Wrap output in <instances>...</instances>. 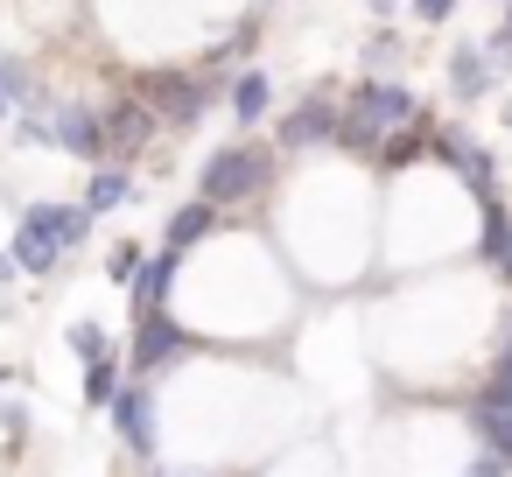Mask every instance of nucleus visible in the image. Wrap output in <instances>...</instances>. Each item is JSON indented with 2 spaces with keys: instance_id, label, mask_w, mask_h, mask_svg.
<instances>
[{
  "instance_id": "f03ea898",
  "label": "nucleus",
  "mask_w": 512,
  "mask_h": 477,
  "mask_svg": "<svg viewBox=\"0 0 512 477\" xmlns=\"http://www.w3.org/2000/svg\"><path fill=\"white\" fill-rule=\"evenodd\" d=\"M134 99H148L169 134H190L211 120V106H225V78H211L204 64H141Z\"/></svg>"
},
{
  "instance_id": "9b49d317",
  "label": "nucleus",
  "mask_w": 512,
  "mask_h": 477,
  "mask_svg": "<svg viewBox=\"0 0 512 477\" xmlns=\"http://www.w3.org/2000/svg\"><path fill=\"white\" fill-rule=\"evenodd\" d=\"M225 113H232L239 134H260L274 120V78H267V64H239V78L225 85Z\"/></svg>"
},
{
  "instance_id": "dca6fc26",
  "label": "nucleus",
  "mask_w": 512,
  "mask_h": 477,
  "mask_svg": "<svg viewBox=\"0 0 512 477\" xmlns=\"http://www.w3.org/2000/svg\"><path fill=\"white\" fill-rule=\"evenodd\" d=\"M127 197H134V162H99V169L85 176V197H78V204H85L92 218H106V211H120Z\"/></svg>"
},
{
  "instance_id": "9d476101",
  "label": "nucleus",
  "mask_w": 512,
  "mask_h": 477,
  "mask_svg": "<svg viewBox=\"0 0 512 477\" xmlns=\"http://www.w3.org/2000/svg\"><path fill=\"white\" fill-rule=\"evenodd\" d=\"M176 281H183V253L155 246V253L141 260V274L127 281V316H155V309H169V302H176Z\"/></svg>"
},
{
  "instance_id": "6e6552de",
  "label": "nucleus",
  "mask_w": 512,
  "mask_h": 477,
  "mask_svg": "<svg viewBox=\"0 0 512 477\" xmlns=\"http://www.w3.org/2000/svg\"><path fill=\"white\" fill-rule=\"evenodd\" d=\"M57 155H71V162H85V169L113 162V155H106V113H99L92 99H64V106H57Z\"/></svg>"
},
{
  "instance_id": "c756f323",
  "label": "nucleus",
  "mask_w": 512,
  "mask_h": 477,
  "mask_svg": "<svg viewBox=\"0 0 512 477\" xmlns=\"http://www.w3.org/2000/svg\"><path fill=\"white\" fill-rule=\"evenodd\" d=\"M0 64H8V50H0Z\"/></svg>"
},
{
  "instance_id": "bb28decb",
  "label": "nucleus",
  "mask_w": 512,
  "mask_h": 477,
  "mask_svg": "<svg viewBox=\"0 0 512 477\" xmlns=\"http://www.w3.org/2000/svg\"><path fill=\"white\" fill-rule=\"evenodd\" d=\"M498 120H505V127H512V85H505V106H498Z\"/></svg>"
},
{
  "instance_id": "b1692460",
  "label": "nucleus",
  "mask_w": 512,
  "mask_h": 477,
  "mask_svg": "<svg viewBox=\"0 0 512 477\" xmlns=\"http://www.w3.org/2000/svg\"><path fill=\"white\" fill-rule=\"evenodd\" d=\"M372 8V22H393V15H407V0H365Z\"/></svg>"
},
{
  "instance_id": "ddd939ff",
  "label": "nucleus",
  "mask_w": 512,
  "mask_h": 477,
  "mask_svg": "<svg viewBox=\"0 0 512 477\" xmlns=\"http://www.w3.org/2000/svg\"><path fill=\"white\" fill-rule=\"evenodd\" d=\"M22 218H29V225H43V232H50V239H57L64 253H78V246H92V232H99V218H92L85 204H57V197H43V204H29Z\"/></svg>"
},
{
  "instance_id": "2eb2a0df",
  "label": "nucleus",
  "mask_w": 512,
  "mask_h": 477,
  "mask_svg": "<svg viewBox=\"0 0 512 477\" xmlns=\"http://www.w3.org/2000/svg\"><path fill=\"white\" fill-rule=\"evenodd\" d=\"M8 253H15V267H22L29 281H43V274H57V267H64V246H57L43 225H29V218H15V239H8Z\"/></svg>"
},
{
  "instance_id": "423d86ee",
  "label": "nucleus",
  "mask_w": 512,
  "mask_h": 477,
  "mask_svg": "<svg viewBox=\"0 0 512 477\" xmlns=\"http://www.w3.org/2000/svg\"><path fill=\"white\" fill-rule=\"evenodd\" d=\"M344 106H351V113H365V120H372V127H386V134L428 113V106L414 99V85H400V78H386V71H365V78H351Z\"/></svg>"
},
{
  "instance_id": "5701e85b",
  "label": "nucleus",
  "mask_w": 512,
  "mask_h": 477,
  "mask_svg": "<svg viewBox=\"0 0 512 477\" xmlns=\"http://www.w3.org/2000/svg\"><path fill=\"white\" fill-rule=\"evenodd\" d=\"M0 428H8V442H22L29 435V407L22 400H0Z\"/></svg>"
},
{
  "instance_id": "a878e982",
  "label": "nucleus",
  "mask_w": 512,
  "mask_h": 477,
  "mask_svg": "<svg viewBox=\"0 0 512 477\" xmlns=\"http://www.w3.org/2000/svg\"><path fill=\"white\" fill-rule=\"evenodd\" d=\"M8 120H15V92H8V85H0V127H8Z\"/></svg>"
},
{
  "instance_id": "20e7f679",
  "label": "nucleus",
  "mask_w": 512,
  "mask_h": 477,
  "mask_svg": "<svg viewBox=\"0 0 512 477\" xmlns=\"http://www.w3.org/2000/svg\"><path fill=\"white\" fill-rule=\"evenodd\" d=\"M190 351H204L197 330L176 323V309H155V316H134V344H127V372L134 379H162L169 365H183Z\"/></svg>"
},
{
  "instance_id": "39448f33",
  "label": "nucleus",
  "mask_w": 512,
  "mask_h": 477,
  "mask_svg": "<svg viewBox=\"0 0 512 477\" xmlns=\"http://www.w3.org/2000/svg\"><path fill=\"white\" fill-rule=\"evenodd\" d=\"M106 414H113L120 442H127L141 463H162V400H155V379H134V372H127V386H120V400H113Z\"/></svg>"
},
{
  "instance_id": "6ab92c4d",
  "label": "nucleus",
  "mask_w": 512,
  "mask_h": 477,
  "mask_svg": "<svg viewBox=\"0 0 512 477\" xmlns=\"http://www.w3.org/2000/svg\"><path fill=\"white\" fill-rule=\"evenodd\" d=\"M141 260H148V246H141V239H120V246L106 253V281H113V288H127V281L141 274Z\"/></svg>"
},
{
  "instance_id": "c85d7f7f",
  "label": "nucleus",
  "mask_w": 512,
  "mask_h": 477,
  "mask_svg": "<svg viewBox=\"0 0 512 477\" xmlns=\"http://www.w3.org/2000/svg\"><path fill=\"white\" fill-rule=\"evenodd\" d=\"M148 477H176V470H162V463H148Z\"/></svg>"
},
{
  "instance_id": "4468645a",
  "label": "nucleus",
  "mask_w": 512,
  "mask_h": 477,
  "mask_svg": "<svg viewBox=\"0 0 512 477\" xmlns=\"http://www.w3.org/2000/svg\"><path fill=\"white\" fill-rule=\"evenodd\" d=\"M456 407H463V428L477 435V449H491V456L512 463V407H491L484 393H470V400H456Z\"/></svg>"
},
{
  "instance_id": "f8f14e48",
  "label": "nucleus",
  "mask_w": 512,
  "mask_h": 477,
  "mask_svg": "<svg viewBox=\"0 0 512 477\" xmlns=\"http://www.w3.org/2000/svg\"><path fill=\"white\" fill-rule=\"evenodd\" d=\"M218 239H225V211L204 204V197H190V204H176L162 218V246L169 253H197V246H218Z\"/></svg>"
},
{
  "instance_id": "1a4fd4ad",
  "label": "nucleus",
  "mask_w": 512,
  "mask_h": 477,
  "mask_svg": "<svg viewBox=\"0 0 512 477\" xmlns=\"http://www.w3.org/2000/svg\"><path fill=\"white\" fill-rule=\"evenodd\" d=\"M99 113H106V155H113V162H134V155L155 141V127H162V120H155V106H148V99H134V92H127V99H113V106H99Z\"/></svg>"
},
{
  "instance_id": "f257e3e1",
  "label": "nucleus",
  "mask_w": 512,
  "mask_h": 477,
  "mask_svg": "<svg viewBox=\"0 0 512 477\" xmlns=\"http://www.w3.org/2000/svg\"><path fill=\"white\" fill-rule=\"evenodd\" d=\"M281 176H288V155H281L274 141H260V134H239V141H218V148L204 155V169H197V197L218 204V211L232 218V211L267 204V197L281 190Z\"/></svg>"
},
{
  "instance_id": "a211bd4d",
  "label": "nucleus",
  "mask_w": 512,
  "mask_h": 477,
  "mask_svg": "<svg viewBox=\"0 0 512 477\" xmlns=\"http://www.w3.org/2000/svg\"><path fill=\"white\" fill-rule=\"evenodd\" d=\"M64 344H71V358H78V365H99V358L113 351V337H106V323H92V316H78V323L64 330Z\"/></svg>"
},
{
  "instance_id": "aec40b11",
  "label": "nucleus",
  "mask_w": 512,
  "mask_h": 477,
  "mask_svg": "<svg viewBox=\"0 0 512 477\" xmlns=\"http://www.w3.org/2000/svg\"><path fill=\"white\" fill-rule=\"evenodd\" d=\"M358 57H365V71H386V64H400V36L379 22V36H365V50H358Z\"/></svg>"
},
{
  "instance_id": "cd10ccee",
  "label": "nucleus",
  "mask_w": 512,
  "mask_h": 477,
  "mask_svg": "<svg viewBox=\"0 0 512 477\" xmlns=\"http://www.w3.org/2000/svg\"><path fill=\"white\" fill-rule=\"evenodd\" d=\"M498 8H505V15H498V29H512V0H498Z\"/></svg>"
},
{
  "instance_id": "4be33fe9",
  "label": "nucleus",
  "mask_w": 512,
  "mask_h": 477,
  "mask_svg": "<svg viewBox=\"0 0 512 477\" xmlns=\"http://www.w3.org/2000/svg\"><path fill=\"white\" fill-rule=\"evenodd\" d=\"M463 477H512V463H505V456H491V449H477V456L463 463Z\"/></svg>"
},
{
  "instance_id": "393cba45",
  "label": "nucleus",
  "mask_w": 512,
  "mask_h": 477,
  "mask_svg": "<svg viewBox=\"0 0 512 477\" xmlns=\"http://www.w3.org/2000/svg\"><path fill=\"white\" fill-rule=\"evenodd\" d=\"M8 281H22V267H15V253H8V246H0V288H8Z\"/></svg>"
},
{
  "instance_id": "0eeeda50",
  "label": "nucleus",
  "mask_w": 512,
  "mask_h": 477,
  "mask_svg": "<svg viewBox=\"0 0 512 477\" xmlns=\"http://www.w3.org/2000/svg\"><path fill=\"white\" fill-rule=\"evenodd\" d=\"M442 85H449V99H456V106H484V99L505 85V71L491 64V50H484V43H456V50L442 57Z\"/></svg>"
},
{
  "instance_id": "f3484780",
  "label": "nucleus",
  "mask_w": 512,
  "mask_h": 477,
  "mask_svg": "<svg viewBox=\"0 0 512 477\" xmlns=\"http://www.w3.org/2000/svg\"><path fill=\"white\" fill-rule=\"evenodd\" d=\"M120 386H127V358H120V351H106L99 365H85V386H78V400H85L92 414H106V407L120 400Z\"/></svg>"
},
{
  "instance_id": "412c9836",
  "label": "nucleus",
  "mask_w": 512,
  "mask_h": 477,
  "mask_svg": "<svg viewBox=\"0 0 512 477\" xmlns=\"http://www.w3.org/2000/svg\"><path fill=\"white\" fill-rule=\"evenodd\" d=\"M456 8H463V0H407V22L442 29V22H456Z\"/></svg>"
},
{
  "instance_id": "7ed1b4c3",
  "label": "nucleus",
  "mask_w": 512,
  "mask_h": 477,
  "mask_svg": "<svg viewBox=\"0 0 512 477\" xmlns=\"http://www.w3.org/2000/svg\"><path fill=\"white\" fill-rule=\"evenodd\" d=\"M337 120H344V92H337V85H309L288 113L267 120V141H274L288 162H302V155L337 148Z\"/></svg>"
},
{
  "instance_id": "7c9ffc66",
  "label": "nucleus",
  "mask_w": 512,
  "mask_h": 477,
  "mask_svg": "<svg viewBox=\"0 0 512 477\" xmlns=\"http://www.w3.org/2000/svg\"><path fill=\"white\" fill-rule=\"evenodd\" d=\"M491 8H498V0H491Z\"/></svg>"
}]
</instances>
